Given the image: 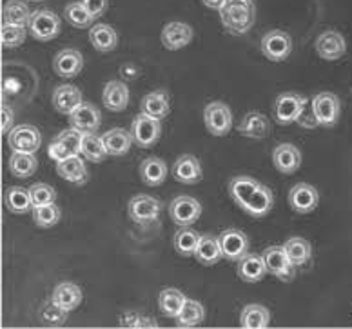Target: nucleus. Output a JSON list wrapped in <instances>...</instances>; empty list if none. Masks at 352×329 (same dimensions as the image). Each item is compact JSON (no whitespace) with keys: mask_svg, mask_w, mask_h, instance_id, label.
I'll return each instance as SVG.
<instances>
[{"mask_svg":"<svg viewBox=\"0 0 352 329\" xmlns=\"http://www.w3.org/2000/svg\"><path fill=\"white\" fill-rule=\"evenodd\" d=\"M229 195L247 215L254 218L267 217L274 206L271 189L262 182H258L256 178L245 177V175L232 177L229 180Z\"/></svg>","mask_w":352,"mask_h":329,"instance_id":"1","label":"nucleus"},{"mask_svg":"<svg viewBox=\"0 0 352 329\" xmlns=\"http://www.w3.org/2000/svg\"><path fill=\"white\" fill-rule=\"evenodd\" d=\"M221 24L232 35H243L256 21V6L252 0H226L220 10Z\"/></svg>","mask_w":352,"mask_h":329,"instance_id":"2","label":"nucleus"},{"mask_svg":"<svg viewBox=\"0 0 352 329\" xmlns=\"http://www.w3.org/2000/svg\"><path fill=\"white\" fill-rule=\"evenodd\" d=\"M28 30L35 41H53L60 33V19L50 10H36L31 13Z\"/></svg>","mask_w":352,"mask_h":329,"instance_id":"3","label":"nucleus"},{"mask_svg":"<svg viewBox=\"0 0 352 329\" xmlns=\"http://www.w3.org/2000/svg\"><path fill=\"white\" fill-rule=\"evenodd\" d=\"M262 257L265 260L267 271L274 275L276 279H280L282 282H291L294 279L296 266L291 262L283 246H271V248L263 249Z\"/></svg>","mask_w":352,"mask_h":329,"instance_id":"4","label":"nucleus"},{"mask_svg":"<svg viewBox=\"0 0 352 329\" xmlns=\"http://www.w3.org/2000/svg\"><path fill=\"white\" fill-rule=\"evenodd\" d=\"M204 122H206L207 131L214 137H223L231 131L232 127V113L226 102L214 100L207 104L204 109Z\"/></svg>","mask_w":352,"mask_h":329,"instance_id":"5","label":"nucleus"},{"mask_svg":"<svg viewBox=\"0 0 352 329\" xmlns=\"http://www.w3.org/2000/svg\"><path fill=\"white\" fill-rule=\"evenodd\" d=\"M307 100L309 98L300 96L298 93H282L272 106V117L280 126H289L298 120Z\"/></svg>","mask_w":352,"mask_h":329,"instance_id":"6","label":"nucleus"},{"mask_svg":"<svg viewBox=\"0 0 352 329\" xmlns=\"http://www.w3.org/2000/svg\"><path fill=\"white\" fill-rule=\"evenodd\" d=\"M131 133L136 146L144 147V149L153 147L162 135L160 118H155L140 112V115H136L135 120H133Z\"/></svg>","mask_w":352,"mask_h":329,"instance_id":"7","label":"nucleus"},{"mask_svg":"<svg viewBox=\"0 0 352 329\" xmlns=\"http://www.w3.org/2000/svg\"><path fill=\"white\" fill-rule=\"evenodd\" d=\"M292 51V39L282 30L267 31L262 36V53L271 62H283Z\"/></svg>","mask_w":352,"mask_h":329,"instance_id":"8","label":"nucleus"},{"mask_svg":"<svg viewBox=\"0 0 352 329\" xmlns=\"http://www.w3.org/2000/svg\"><path fill=\"white\" fill-rule=\"evenodd\" d=\"M201 215V204L197 198L187 197V195H180V197L173 198L169 204V217L176 226H192L198 222V218Z\"/></svg>","mask_w":352,"mask_h":329,"instance_id":"9","label":"nucleus"},{"mask_svg":"<svg viewBox=\"0 0 352 329\" xmlns=\"http://www.w3.org/2000/svg\"><path fill=\"white\" fill-rule=\"evenodd\" d=\"M11 151L16 153H36L42 146V135L35 126L31 124H21L13 127L8 137Z\"/></svg>","mask_w":352,"mask_h":329,"instance_id":"10","label":"nucleus"},{"mask_svg":"<svg viewBox=\"0 0 352 329\" xmlns=\"http://www.w3.org/2000/svg\"><path fill=\"white\" fill-rule=\"evenodd\" d=\"M162 204L155 197L149 195H136L127 204V215L133 222L136 224H149L155 222L160 217Z\"/></svg>","mask_w":352,"mask_h":329,"instance_id":"11","label":"nucleus"},{"mask_svg":"<svg viewBox=\"0 0 352 329\" xmlns=\"http://www.w3.org/2000/svg\"><path fill=\"white\" fill-rule=\"evenodd\" d=\"M218 237H220L223 259L229 260V262H238L249 253V238L240 229H226Z\"/></svg>","mask_w":352,"mask_h":329,"instance_id":"12","label":"nucleus"},{"mask_svg":"<svg viewBox=\"0 0 352 329\" xmlns=\"http://www.w3.org/2000/svg\"><path fill=\"white\" fill-rule=\"evenodd\" d=\"M312 106H314L320 126L323 127L334 126L342 115V102L334 93H318L312 98Z\"/></svg>","mask_w":352,"mask_h":329,"instance_id":"13","label":"nucleus"},{"mask_svg":"<svg viewBox=\"0 0 352 329\" xmlns=\"http://www.w3.org/2000/svg\"><path fill=\"white\" fill-rule=\"evenodd\" d=\"M192 36H195V31H192L189 24H186V22H169L162 30L160 41L162 46L166 47V50L178 51L189 46Z\"/></svg>","mask_w":352,"mask_h":329,"instance_id":"14","label":"nucleus"},{"mask_svg":"<svg viewBox=\"0 0 352 329\" xmlns=\"http://www.w3.org/2000/svg\"><path fill=\"white\" fill-rule=\"evenodd\" d=\"M318 202H320L318 189L307 182L296 184L289 191V206L292 208V211L300 213V215L314 211L318 208Z\"/></svg>","mask_w":352,"mask_h":329,"instance_id":"15","label":"nucleus"},{"mask_svg":"<svg viewBox=\"0 0 352 329\" xmlns=\"http://www.w3.org/2000/svg\"><path fill=\"white\" fill-rule=\"evenodd\" d=\"M345 51H347V42L338 31H323L316 39V53L323 61H338L345 55Z\"/></svg>","mask_w":352,"mask_h":329,"instance_id":"16","label":"nucleus"},{"mask_svg":"<svg viewBox=\"0 0 352 329\" xmlns=\"http://www.w3.org/2000/svg\"><path fill=\"white\" fill-rule=\"evenodd\" d=\"M272 162L283 175H292L302 166V151L294 144H278L272 149Z\"/></svg>","mask_w":352,"mask_h":329,"instance_id":"17","label":"nucleus"},{"mask_svg":"<svg viewBox=\"0 0 352 329\" xmlns=\"http://www.w3.org/2000/svg\"><path fill=\"white\" fill-rule=\"evenodd\" d=\"M69 124L82 133H95L102 124V115L93 104L82 102L69 115Z\"/></svg>","mask_w":352,"mask_h":329,"instance_id":"18","label":"nucleus"},{"mask_svg":"<svg viewBox=\"0 0 352 329\" xmlns=\"http://www.w3.org/2000/svg\"><path fill=\"white\" fill-rule=\"evenodd\" d=\"M84 67V56L78 50H62L58 51L53 59V71L58 76L64 78H73Z\"/></svg>","mask_w":352,"mask_h":329,"instance_id":"19","label":"nucleus"},{"mask_svg":"<svg viewBox=\"0 0 352 329\" xmlns=\"http://www.w3.org/2000/svg\"><path fill=\"white\" fill-rule=\"evenodd\" d=\"M51 102H53V107L56 112L69 117L71 113L75 112L84 100H82V92L78 87L71 86V84H62L53 92Z\"/></svg>","mask_w":352,"mask_h":329,"instance_id":"20","label":"nucleus"},{"mask_svg":"<svg viewBox=\"0 0 352 329\" xmlns=\"http://www.w3.org/2000/svg\"><path fill=\"white\" fill-rule=\"evenodd\" d=\"M201 166L195 155H182L173 164V177L180 184H198L201 180Z\"/></svg>","mask_w":352,"mask_h":329,"instance_id":"21","label":"nucleus"},{"mask_svg":"<svg viewBox=\"0 0 352 329\" xmlns=\"http://www.w3.org/2000/svg\"><path fill=\"white\" fill-rule=\"evenodd\" d=\"M102 102L109 112L120 113L129 106V89H127L126 82L122 81H109L104 86L102 93Z\"/></svg>","mask_w":352,"mask_h":329,"instance_id":"22","label":"nucleus"},{"mask_svg":"<svg viewBox=\"0 0 352 329\" xmlns=\"http://www.w3.org/2000/svg\"><path fill=\"white\" fill-rule=\"evenodd\" d=\"M56 173H58L64 180L75 184V186L86 184L87 178H89V171H87L86 162L82 160L80 155H71L66 160L56 162Z\"/></svg>","mask_w":352,"mask_h":329,"instance_id":"23","label":"nucleus"},{"mask_svg":"<svg viewBox=\"0 0 352 329\" xmlns=\"http://www.w3.org/2000/svg\"><path fill=\"white\" fill-rule=\"evenodd\" d=\"M238 133L247 138H265L271 133V122L263 113L251 112L247 113L243 120L238 126Z\"/></svg>","mask_w":352,"mask_h":329,"instance_id":"24","label":"nucleus"},{"mask_svg":"<svg viewBox=\"0 0 352 329\" xmlns=\"http://www.w3.org/2000/svg\"><path fill=\"white\" fill-rule=\"evenodd\" d=\"M102 140H104V146H106L111 157H124L131 149L135 138H133L131 131H126L122 127H115V129L104 133Z\"/></svg>","mask_w":352,"mask_h":329,"instance_id":"25","label":"nucleus"},{"mask_svg":"<svg viewBox=\"0 0 352 329\" xmlns=\"http://www.w3.org/2000/svg\"><path fill=\"white\" fill-rule=\"evenodd\" d=\"M267 273L269 271H267L265 260H263L262 255L247 253L242 260H238V277L243 282H260Z\"/></svg>","mask_w":352,"mask_h":329,"instance_id":"26","label":"nucleus"},{"mask_svg":"<svg viewBox=\"0 0 352 329\" xmlns=\"http://www.w3.org/2000/svg\"><path fill=\"white\" fill-rule=\"evenodd\" d=\"M195 259L201 266H214V264L220 262L223 259L220 237H217V235H201L197 251H195Z\"/></svg>","mask_w":352,"mask_h":329,"instance_id":"27","label":"nucleus"},{"mask_svg":"<svg viewBox=\"0 0 352 329\" xmlns=\"http://www.w3.org/2000/svg\"><path fill=\"white\" fill-rule=\"evenodd\" d=\"M89 42L100 53H109L118 46V35L109 24H95L89 30Z\"/></svg>","mask_w":352,"mask_h":329,"instance_id":"28","label":"nucleus"},{"mask_svg":"<svg viewBox=\"0 0 352 329\" xmlns=\"http://www.w3.org/2000/svg\"><path fill=\"white\" fill-rule=\"evenodd\" d=\"M167 164L158 157H147L146 160H142L140 164V178L142 182L146 186H160V184L166 182L167 178Z\"/></svg>","mask_w":352,"mask_h":329,"instance_id":"29","label":"nucleus"},{"mask_svg":"<svg viewBox=\"0 0 352 329\" xmlns=\"http://www.w3.org/2000/svg\"><path fill=\"white\" fill-rule=\"evenodd\" d=\"M140 112L146 115H151L155 118H166L171 112V102L166 92L147 93L140 102Z\"/></svg>","mask_w":352,"mask_h":329,"instance_id":"30","label":"nucleus"},{"mask_svg":"<svg viewBox=\"0 0 352 329\" xmlns=\"http://www.w3.org/2000/svg\"><path fill=\"white\" fill-rule=\"evenodd\" d=\"M271 324V311L262 304H247L240 313V326L245 329H263Z\"/></svg>","mask_w":352,"mask_h":329,"instance_id":"31","label":"nucleus"},{"mask_svg":"<svg viewBox=\"0 0 352 329\" xmlns=\"http://www.w3.org/2000/svg\"><path fill=\"white\" fill-rule=\"evenodd\" d=\"M82 299H84L82 289L73 282L58 284L55 291H53V300L64 309H67V311H73V309L78 308L82 304Z\"/></svg>","mask_w":352,"mask_h":329,"instance_id":"32","label":"nucleus"},{"mask_svg":"<svg viewBox=\"0 0 352 329\" xmlns=\"http://www.w3.org/2000/svg\"><path fill=\"white\" fill-rule=\"evenodd\" d=\"M186 295L176 288L162 289L160 295H158V306H160L162 313L166 315V317H171V319H176L180 315L182 308L186 304Z\"/></svg>","mask_w":352,"mask_h":329,"instance_id":"33","label":"nucleus"},{"mask_svg":"<svg viewBox=\"0 0 352 329\" xmlns=\"http://www.w3.org/2000/svg\"><path fill=\"white\" fill-rule=\"evenodd\" d=\"M38 160L35 153H16L13 151L10 157V171L16 178H30L35 175Z\"/></svg>","mask_w":352,"mask_h":329,"instance_id":"34","label":"nucleus"},{"mask_svg":"<svg viewBox=\"0 0 352 329\" xmlns=\"http://www.w3.org/2000/svg\"><path fill=\"white\" fill-rule=\"evenodd\" d=\"M31 19L30 6L22 2V0H10L6 2L2 8V24H13V25H24L28 28Z\"/></svg>","mask_w":352,"mask_h":329,"instance_id":"35","label":"nucleus"},{"mask_svg":"<svg viewBox=\"0 0 352 329\" xmlns=\"http://www.w3.org/2000/svg\"><path fill=\"white\" fill-rule=\"evenodd\" d=\"M6 208L15 215H22L33 209V200H31L30 189H24L21 186H11L6 191Z\"/></svg>","mask_w":352,"mask_h":329,"instance_id":"36","label":"nucleus"},{"mask_svg":"<svg viewBox=\"0 0 352 329\" xmlns=\"http://www.w3.org/2000/svg\"><path fill=\"white\" fill-rule=\"evenodd\" d=\"M283 248H285L287 255H289V259H291V262L294 264L296 268H302V266H305V264H307L312 257L311 242H309V240H305V238H300V237L289 238V240L283 244Z\"/></svg>","mask_w":352,"mask_h":329,"instance_id":"37","label":"nucleus"},{"mask_svg":"<svg viewBox=\"0 0 352 329\" xmlns=\"http://www.w3.org/2000/svg\"><path fill=\"white\" fill-rule=\"evenodd\" d=\"M200 238L201 235L191 226H184L175 233V249L184 257H195Z\"/></svg>","mask_w":352,"mask_h":329,"instance_id":"38","label":"nucleus"},{"mask_svg":"<svg viewBox=\"0 0 352 329\" xmlns=\"http://www.w3.org/2000/svg\"><path fill=\"white\" fill-rule=\"evenodd\" d=\"M206 319V309L198 300L187 299L184 308H182L180 315L176 317V322L180 328H197Z\"/></svg>","mask_w":352,"mask_h":329,"instance_id":"39","label":"nucleus"},{"mask_svg":"<svg viewBox=\"0 0 352 329\" xmlns=\"http://www.w3.org/2000/svg\"><path fill=\"white\" fill-rule=\"evenodd\" d=\"M82 155L89 160V162H104L106 157L109 155L104 146L102 137L95 135V133H84L82 138Z\"/></svg>","mask_w":352,"mask_h":329,"instance_id":"40","label":"nucleus"},{"mask_svg":"<svg viewBox=\"0 0 352 329\" xmlns=\"http://www.w3.org/2000/svg\"><path fill=\"white\" fill-rule=\"evenodd\" d=\"M67 313H69L67 309H64L60 304H56L55 300L51 299L41 308L38 319L47 328H60L67 322Z\"/></svg>","mask_w":352,"mask_h":329,"instance_id":"41","label":"nucleus"},{"mask_svg":"<svg viewBox=\"0 0 352 329\" xmlns=\"http://www.w3.org/2000/svg\"><path fill=\"white\" fill-rule=\"evenodd\" d=\"M31 211H33V220H35L38 228H53V226L60 222L62 213L58 206H55V202L35 206Z\"/></svg>","mask_w":352,"mask_h":329,"instance_id":"42","label":"nucleus"},{"mask_svg":"<svg viewBox=\"0 0 352 329\" xmlns=\"http://www.w3.org/2000/svg\"><path fill=\"white\" fill-rule=\"evenodd\" d=\"M64 15H66L67 22H69L71 25L80 28V30L89 28V25L95 22L93 15H91L86 6L82 4V2H71L66 10H64Z\"/></svg>","mask_w":352,"mask_h":329,"instance_id":"43","label":"nucleus"},{"mask_svg":"<svg viewBox=\"0 0 352 329\" xmlns=\"http://www.w3.org/2000/svg\"><path fill=\"white\" fill-rule=\"evenodd\" d=\"M28 31L24 25L2 24V46L4 47H19L24 44Z\"/></svg>","mask_w":352,"mask_h":329,"instance_id":"44","label":"nucleus"},{"mask_svg":"<svg viewBox=\"0 0 352 329\" xmlns=\"http://www.w3.org/2000/svg\"><path fill=\"white\" fill-rule=\"evenodd\" d=\"M120 326L122 328H133V329H144V328H158L156 320L153 317L142 315L138 311H127L120 315Z\"/></svg>","mask_w":352,"mask_h":329,"instance_id":"45","label":"nucleus"},{"mask_svg":"<svg viewBox=\"0 0 352 329\" xmlns=\"http://www.w3.org/2000/svg\"><path fill=\"white\" fill-rule=\"evenodd\" d=\"M31 193V200H33V208L35 206H44V204H51L55 202L56 198V191L51 188L50 184L44 182H36L33 184L30 188Z\"/></svg>","mask_w":352,"mask_h":329,"instance_id":"46","label":"nucleus"},{"mask_svg":"<svg viewBox=\"0 0 352 329\" xmlns=\"http://www.w3.org/2000/svg\"><path fill=\"white\" fill-rule=\"evenodd\" d=\"M82 138H84V133L78 131V129H75V127H69V129H64V131H62L60 135L56 137V140H60L62 144H66L73 155H80Z\"/></svg>","mask_w":352,"mask_h":329,"instance_id":"47","label":"nucleus"},{"mask_svg":"<svg viewBox=\"0 0 352 329\" xmlns=\"http://www.w3.org/2000/svg\"><path fill=\"white\" fill-rule=\"evenodd\" d=\"M296 122L302 127H305V129H314L316 126H320L316 113H314V106H312V100H307V104L303 106L302 113H300V117H298Z\"/></svg>","mask_w":352,"mask_h":329,"instance_id":"48","label":"nucleus"},{"mask_svg":"<svg viewBox=\"0 0 352 329\" xmlns=\"http://www.w3.org/2000/svg\"><path fill=\"white\" fill-rule=\"evenodd\" d=\"M47 155H50V158H53L55 162H62V160H66V158H69L73 153L69 151V147L66 146V144H62L60 140H53L50 144V147H47Z\"/></svg>","mask_w":352,"mask_h":329,"instance_id":"49","label":"nucleus"},{"mask_svg":"<svg viewBox=\"0 0 352 329\" xmlns=\"http://www.w3.org/2000/svg\"><path fill=\"white\" fill-rule=\"evenodd\" d=\"M82 4L86 6L87 11H89L93 19H98L106 13L107 10V0H82Z\"/></svg>","mask_w":352,"mask_h":329,"instance_id":"50","label":"nucleus"},{"mask_svg":"<svg viewBox=\"0 0 352 329\" xmlns=\"http://www.w3.org/2000/svg\"><path fill=\"white\" fill-rule=\"evenodd\" d=\"M15 115H13V109H11L8 104L2 106V133L11 131V126H13V120H15Z\"/></svg>","mask_w":352,"mask_h":329,"instance_id":"51","label":"nucleus"},{"mask_svg":"<svg viewBox=\"0 0 352 329\" xmlns=\"http://www.w3.org/2000/svg\"><path fill=\"white\" fill-rule=\"evenodd\" d=\"M120 76L126 82L136 81V78L140 76V70L136 66H133V64H124V66H120Z\"/></svg>","mask_w":352,"mask_h":329,"instance_id":"52","label":"nucleus"},{"mask_svg":"<svg viewBox=\"0 0 352 329\" xmlns=\"http://www.w3.org/2000/svg\"><path fill=\"white\" fill-rule=\"evenodd\" d=\"M201 2H204L209 10H218V11H220L221 8H223V4H226V0H201Z\"/></svg>","mask_w":352,"mask_h":329,"instance_id":"53","label":"nucleus"}]
</instances>
